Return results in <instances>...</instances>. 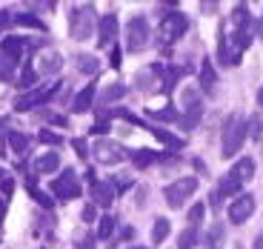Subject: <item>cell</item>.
I'll return each instance as SVG.
<instances>
[{"instance_id": "cell-1", "label": "cell", "mask_w": 263, "mask_h": 249, "mask_svg": "<svg viewBox=\"0 0 263 249\" xmlns=\"http://www.w3.org/2000/svg\"><path fill=\"white\" fill-rule=\"evenodd\" d=\"M243 140H246V120L240 115H229L223 123V135H220L223 157H235L240 152V146H243Z\"/></svg>"}, {"instance_id": "cell-2", "label": "cell", "mask_w": 263, "mask_h": 249, "mask_svg": "<svg viewBox=\"0 0 263 249\" xmlns=\"http://www.w3.org/2000/svg\"><path fill=\"white\" fill-rule=\"evenodd\" d=\"M186 32H189V17L175 9V12H169L166 17H160V23H158V43L160 46H172V43L180 40Z\"/></svg>"}, {"instance_id": "cell-3", "label": "cell", "mask_w": 263, "mask_h": 249, "mask_svg": "<svg viewBox=\"0 0 263 249\" xmlns=\"http://www.w3.org/2000/svg\"><path fill=\"white\" fill-rule=\"evenodd\" d=\"M152 40V29H149V20L143 14H135L129 17V26H126V52H143Z\"/></svg>"}, {"instance_id": "cell-4", "label": "cell", "mask_w": 263, "mask_h": 249, "mask_svg": "<svg viewBox=\"0 0 263 249\" xmlns=\"http://www.w3.org/2000/svg\"><path fill=\"white\" fill-rule=\"evenodd\" d=\"M92 155H95V161L103 164V166H118L129 157V149H126L123 144H118V140H112V138H98L92 146Z\"/></svg>"}, {"instance_id": "cell-5", "label": "cell", "mask_w": 263, "mask_h": 249, "mask_svg": "<svg viewBox=\"0 0 263 249\" xmlns=\"http://www.w3.org/2000/svg\"><path fill=\"white\" fill-rule=\"evenodd\" d=\"M69 32H72L74 40H86V38H89V34L95 32V9L92 6H83V3L72 6V12H69Z\"/></svg>"}, {"instance_id": "cell-6", "label": "cell", "mask_w": 263, "mask_h": 249, "mask_svg": "<svg viewBox=\"0 0 263 249\" xmlns=\"http://www.w3.org/2000/svg\"><path fill=\"white\" fill-rule=\"evenodd\" d=\"M197 192V177H192V175H186V177H178L175 184H169L163 189V198H166V203H169L172 209H180L186 203V198H192Z\"/></svg>"}, {"instance_id": "cell-7", "label": "cell", "mask_w": 263, "mask_h": 249, "mask_svg": "<svg viewBox=\"0 0 263 249\" xmlns=\"http://www.w3.org/2000/svg\"><path fill=\"white\" fill-rule=\"evenodd\" d=\"M60 86H63V83H52V86H43V89H29V92H23L17 100H14V109H17V112H29V109H34V106L46 103V100H52L54 95L60 92Z\"/></svg>"}, {"instance_id": "cell-8", "label": "cell", "mask_w": 263, "mask_h": 249, "mask_svg": "<svg viewBox=\"0 0 263 249\" xmlns=\"http://www.w3.org/2000/svg\"><path fill=\"white\" fill-rule=\"evenodd\" d=\"M52 192L58 201H74V198H80V184H78V177H74V172L66 169L63 177H54Z\"/></svg>"}, {"instance_id": "cell-9", "label": "cell", "mask_w": 263, "mask_h": 249, "mask_svg": "<svg viewBox=\"0 0 263 249\" xmlns=\"http://www.w3.org/2000/svg\"><path fill=\"white\" fill-rule=\"evenodd\" d=\"M226 215H229L232 223H246L252 215H255V198H252L249 192H246V195L240 192V195L229 203V212H226Z\"/></svg>"}, {"instance_id": "cell-10", "label": "cell", "mask_w": 263, "mask_h": 249, "mask_svg": "<svg viewBox=\"0 0 263 249\" xmlns=\"http://www.w3.org/2000/svg\"><path fill=\"white\" fill-rule=\"evenodd\" d=\"M118 32H120L118 14H106V17H100V23H98V46L100 49L115 46V43H118Z\"/></svg>"}, {"instance_id": "cell-11", "label": "cell", "mask_w": 263, "mask_h": 249, "mask_svg": "<svg viewBox=\"0 0 263 249\" xmlns=\"http://www.w3.org/2000/svg\"><path fill=\"white\" fill-rule=\"evenodd\" d=\"M89 192H92V203H95V206H112L115 198H118L112 181H95V184H89Z\"/></svg>"}, {"instance_id": "cell-12", "label": "cell", "mask_w": 263, "mask_h": 249, "mask_svg": "<svg viewBox=\"0 0 263 249\" xmlns=\"http://www.w3.org/2000/svg\"><path fill=\"white\" fill-rule=\"evenodd\" d=\"M240 189H243V184L226 172V177L217 184V189L212 192V206H220V201H223V198H237V195H240Z\"/></svg>"}, {"instance_id": "cell-13", "label": "cell", "mask_w": 263, "mask_h": 249, "mask_svg": "<svg viewBox=\"0 0 263 249\" xmlns=\"http://www.w3.org/2000/svg\"><path fill=\"white\" fill-rule=\"evenodd\" d=\"M23 52H26V43H23V38H14V34H6V38L0 40V55H3V58H9L14 66L20 63Z\"/></svg>"}, {"instance_id": "cell-14", "label": "cell", "mask_w": 263, "mask_h": 249, "mask_svg": "<svg viewBox=\"0 0 263 249\" xmlns=\"http://www.w3.org/2000/svg\"><path fill=\"white\" fill-rule=\"evenodd\" d=\"M132 164L138 166V169H146L152 164H163V161H172L169 152H152V149H138V152H129Z\"/></svg>"}, {"instance_id": "cell-15", "label": "cell", "mask_w": 263, "mask_h": 249, "mask_svg": "<svg viewBox=\"0 0 263 249\" xmlns=\"http://www.w3.org/2000/svg\"><path fill=\"white\" fill-rule=\"evenodd\" d=\"M197 80H200V86L197 89H203V92H215V86H217V72H215V66H212L209 58L200 60V69H197Z\"/></svg>"}, {"instance_id": "cell-16", "label": "cell", "mask_w": 263, "mask_h": 249, "mask_svg": "<svg viewBox=\"0 0 263 249\" xmlns=\"http://www.w3.org/2000/svg\"><path fill=\"white\" fill-rule=\"evenodd\" d=\"M229 175L237 177L240 184L252 181V177H255V161H252V157H240V161H235V166L229 169Z\"/></svg>"}, {"instance_id": "cell-17", "label": "cell", "mask_w": 263, "mask_h": 249, "mask_svg": "<svg viewBox=\"0 0 263 249\" xmlns=\"http://www.w3.org/2000/svg\"><path fill=\"white\" fill-rule=\"evenodd\" d=\"M95 92H98V86H95V83L83 86V89H80V92L74 95V100H72V112H86V109H92Z\"/></svg>"}, {"instance_id": "cell-18", "label": "cell", "mask_w": 263, "mask_h": 249, "mask_svg": "<svg viewBox=\"0 0 263 249\" xmlns=\"http://www.w3.org/2000/svg\"><path fill=\"white\" fill-rule=\"evenodd\" d=\"M37 75H52V72H58L60 69V55L58 52H52V49H49V52H43L37 58Z\"/></svg>"}, {"instance_id": "cell-19", "label": "cell", "mask_w": 263, "mask_h": 249, "mask_svg": "<svg viewBox=\"0 0 263 249\" xmlns=\"http://www.w3.org/2000/svg\"><path fill=\"white\" fill-rule=\"evenodd\" d=\"M152 135H155L160 144H166L169 149H183L186 146V138H178V135H172V132H166V129H152Z\"/></svg>"}, {"instance_id": "cell-20", "label": "cell", "mask_w": 263, "mask_h": 249, "mask_svg": "<svg viewBox=\"0 0 263 249\" xmlns=\"http://www.w3.org/2000/svg\"><path fill=\"white\" fill-rule=\"evenodd\" d=\"M172 232V223L166 218H155V226H152V243H163Z\"/></svg>"}, {"instance_id": "cell-21", "label": "cell", "mask_w": 263, "mask_h": 249, "mask_svg": "<svg viewBox=\"0 0 263 249\" xmlns=\"http://www.w3.org/2000/svg\"><path fill=\"white\" fill-rule=\"evenodd\" d=\"M34 169H37L40 175H52V172L60 169V157H58V155H43V157H37Z\"/></svg>"}, {"instance_id": "cell-22", "label": "cell", "mask_w": 263, "mask_h": 249, "mask_svg": "<svg viewBox=\"0 0 263 249\" xmlns=\"http://www.w3.org/2000/svg\"><path fill=\"white\" fill-rule=\"evenodd\" d=\"M200 235H197V226H186L183 232L178 235V249H195Z\"/></svg>"}, {"instance_id": "cell-23", "label": "cell", "mask_w": 263, "mask_h": 249, "mask_svg": "<svg viewBox=\"0 0 263 249\" xmlns=\"http://www.w3.org/2000/svg\"><path fill=\"white\" fill-rule=\"evenodd\" d=\"M149 118L163 120V123H172V120H180V109H175V106H163V109H149Z\"/></svg>"}, {"instance_id": "cell-24", "label": "cell", "mask_w": 263, "mask_h": 249, "mask_svg": "<svg viewBox=\"0 0 263 249\" xmlns=\"http://www.w3.org/2000/svg\"><path fill=\"white\" fill-rule=\"evenodd\" d=\"M78 69L83 75H98V69H100V63H98V58L95 55H78Z\"/></svg>"}, {"instance_id": "cell-25", "label": "cell", "mask_w": 263, "mask_h": 249, "mask_svg": "<svg viewBox=\"0 0 263 249\" xmlns=\"http://www.w3.org/2000/svg\"><path fill=\"white\" fill-rule=\"evenodd\" d=\"M9 146H12L17 155H26V149H29V138L23 135V132H17V129H12L9 132Z\"/></svg>"}, {"instance_id": "cell-26", "label": "cell", "mask_w": 263, "mask_h": 249, "mask_svg": "<svg viewBox=\"0 0 263 249\" xmlns=\"http://www.w3.org/2000/svg\"><path fill=\"white\" fill-rule=\"evenodd\" d=\"M40 78V75H37V69H34V66H23V75H20V78H17V86H20V89H23V92H29V89H32V86H34V80H37Z\"/></svg>"}, {"instance_id": "cell-27", "label": "cell", "mask_w": 263, "mask_h": 249, "mask_svg": "<svg viewBox=\"0 0 263 249\" xmlns=\"http://www.w3.org/2000/svg\"><path fill=\"white\" fill-rule=\"evenodd\" d=\"M226 241V232H223V223H215L209 229V235H206V243H209V249H220Z\"/></svg>"}, {"instance_id": "cell-28", "label": "cell", "mask_w": 263, "mask_h": 249, "mask_svg": "<svg viewBox=\"0 0 263 249\" xmlns=\"http://www.w3.org/2000/svg\"><path fill=\"white\" fill-rule=\"evenodd\" d=\"M115 223H118V221H115L112 215H103L98 221V238H100V241H109V238L115 235Z\"/></svg>"}, {"instance_id": "cell-29", "label": "cell", "mask_w": 263, "mask_h": 249, "mask_svg": "<svg viewBox=\"0 0 263 249\" xmlns=\"http://www.w3.org/2000/svg\"><path fill=\"white\" fill-rule=\"evenodd\" d=\"M126 95V86L123 83H112V86H106V92H103V103L109 106L112 100H120Z\"/></svg>"}, {"instance_id": "cell-30", "label": "cell", "mask_w": 263, "mask_h": 249, "mask_svg": "<svg viewBox=\"0 0 263 249\" xmlns=\"http://www.w3.org/2000/svg\"><path fill=\"white\" fill-rule=\"evenodd\" d=\"M12 23H17V26H29V29H43L40 17H34V14H14Z\"/></svg>"}, {"instance_id": "cell-31", "label": "cell", "mask_w": 263, "mask_h": 249, "mask_svg": "<svg viewBox=\"0 0 263 249\" xmlns=\"http://www.w3.org/2000/svg\"><path fill=\"white\" fill-rule=\"evenodd\" d=\"M37 140L40 144H46V146H60L63 144V135H58V132H52V129H40Z\"/></svg>"}, {"instance_id": "cell-32", "label": "cell", "mask_w": 263, "mask_h": 249, "mask_svg": "<svg viewBox=\"0 0 263 249\" xmlns=\"http://www.w3.org/2000/svg\"><path fill=\"white\" fill-rule=\"evenodd\" d=\"M26 186H29V192H32V198H34V201H37V203H40V206H43V209H52V198H49V195H46V192H40V189H37V186H34V184H32V181H29V184H26Z\"/></svg>"}, {"instance_id": "cell-33", "label": "cell", "mask_w": 263, "mask_h": 249, "mask_svg": "<svg viewBox=\"0 0 263 249\" xmlns=\"http://www.w3.org/2000/svg\"><path fill=\"white\" fill-rule=\"evenodd\" d=\"M203 215H206V206H203L200 201H197L195 206L189 209V226H197V223L203 221Z\"/></svg>"}, {"instance_id": "cell-34", "label": "cell", "mask_w": 263, "mask_h": 249, "mask_svg": "<svg viewBox=\"0 0 263 249\" xmlns=\"http://www.w3.org/2000/svg\"><path fill=\"white\" fill-rule=\"evenodd\" d=\"M12 78H14V63L0 55V80H12Z\"/></svg>"}, {"instance_id": "cell-35", "label": "cell", "mask_w": 263, "mask_h": 249, "mask_svg": "<svg viewBox=\"0 0 263 249\" xmlns=\"http://www.w3.org/2000/svg\"><path fill=\"white\" fill-rule=\"evenodd\" d=\"M109 181H112V186H115V192H126L132 186V181H129V175H115V177H109Z\"/></svg>"}, {"instance_id": "cell-36", "label": "cell", "mask_w": 263, "mask_h": 249, "mask_svg": "<svg viewBox=\"0 0 263 249\" xmlns=\"http://www.w3.org/2000/svg\"><path fill=\"white\" fill-rule=\"evenodd\" d=\"M72 149L78 152V157H83V161L89 157V146H86L83 138H74V140H72Z\"/></svg>"}, {"instance_id": "cell-37", "label": "cell", "mask_w": 263, "mask_h": 249, "mask_svg": "<svg viewBox=\"0 0 263 249\" xmlns=\"http://www.w3.org/2000/svg\"><path fill=\"white\" fill-rule=\"evenodd\" d=\"M246 126H249V135H252V138H260V118H249V120H246Z\"/></svg>"}, {"instance_id": "cell-38", "label": "cell", "mask_w": 263, "mask_h": 249, "mask_svg": "<svg viewBox=\"0 0 263 249\" xmlns=\"http://www.w3.org/2000/svg\"><path fill=\"white\" fill-rule=\"evenodd\" d=\"M95 238H98V235H83V238H78V249H95Z\"/></svg>"}, {"instance_id": "cell-39", "label": "cell", "mask_w": 263, "mask_h": 249, "mask_svg": "<svg viewBox=\"0 0 263 249\" xmlns=\"http://www.w3.org/2000/svg\"><path fill=\"white\" fill-rule=\"evenodd\" d=\"M92 132H95V135H103V132H109V120H106V118H100L98 123L92 126Z\"/></svg>"}, {"instance_id": "cell-40", "label": "cell", "mask_w": 263, "mask_h": 249, "mask_svg": "<svg viewBox=\"0 0 263 249\" xmlns=\"http://www.w3.org/2000/svg\"><path fill=\"white\" fill-rule=\"evenodd\" d=\"M109 66H112V69H120V49H118V46H112V58H109Z\"/></svg>"}, {"instance_id": "cell-41", "label": "cell", "mask_w": 263, "mask_h": 249, "mask_svg": "<svg viewBox=\"0 0 263 249\" xmlns=\"http://www.w3.org/2000/svg\"><path fill=\"white\" fill-rule=\"evenodd\" d=\"M83 221H86V223H89V221H95V203H89V206L83 209Z\"/></svg>"}, {"instance_id": "cell-42", "label": "cell", "mask_w": 263, "mask_h": 249, "mask_svg": "<svg viewBox=\"0 0 263 249\" xmlns=\"http://www.w3.org/2000/svg\"><path fill=\"white\" fill-rule=\"evenodd\" d=\"M9 23H12V14H9V12H0V32H3Z\"/></svg>"}, {"instance_id": "cell-43", "label": "cell", "mask_w": 263, "mask_h": 249, "mask_svg": "<svg viewBox=\"0 0 263 249\" xmlns=\"http://www.w3.org/2000/svg\"><path fill=\"white\" fill-rule=\"evenodd\" d=\"M257 106L263 109V86H260V92H257Z\"/></svg>"}, {"instance_id": "cell-44", "label": "cell", "mask_w": 263, "mask_h": 249, "mask_svg": "<svg viewBox=\"0 0 263 249\" xmlns=\"http://www.w3.org/2000/svg\"><path fill=\"white\" fill-rule=\"evenodd\" d=\"M255 249H263V235H260V238H257V241H255Z\"/></svg>"}, {"instance_id": "cell-45", "label": "cell", "mask_w": 263, "mask_h": 249, "mask_svg": "<svg viewBox=\"0 0 263 249\" xmlns=\"http://www.w3.org/2000/svg\"><path fill=\"white\" fill-rule=\"evenodd\" d=\"M3 177H9V172H6V169H0V181H3Z\"/></svg>"}, {"instance_id": "cell-46", "label": "cell", "mask_w": 263, "mask_h": 249, "mask_svg": "<svg viewBox=\"0 0 263 249\" xmlns=\"http://www.w3.org/2000/svg\"><path fill=\"white\" fill-rule=\"evenodd\" d=\"M129 249H146V246H129Z\"/></svg>"}]
</instances>
